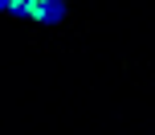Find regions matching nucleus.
<instances>
[{
    "mask_svg": "<svg viewBox=\"0 0 155 135\" xmlns=\"http://www.w3.org/2000/svg\"><path fill=\"white\" fill-rule=\"evenodd\" d=\"M33 16L45 25H57L65 16V0H33Z\"/></svg>",
    "mask_w": 155,
    "mask_h": 135,
    "instance_id": "f257e3e1",
    "label": "nucleus"
},
{
    "mask_svg": "<svg viewBox=\"0 0 155 135\" xmlns=\"http://www.w3.org/2000/svg\"><path fill=\"white\" fill-rule=\"evenodd\" d=\"M0 8H12V0H0Z\"/></svg>",
    "mask_w": 155,
    "mask_h": 135,
    "instance_id": "f03ea898",
    "label": "nucleus"
}]
</instances>
